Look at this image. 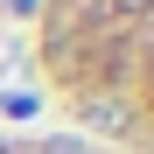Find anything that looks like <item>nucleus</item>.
Listing matches in <instances>:
<instances>
[{"mask_svg": "<svg viewBox=\"0 0 154 154\" xmlns=\"http://www.w3.org/2000/svg\"><path fill=\"white\" fill-rule=\"evenodd\" d=\"M91 126H105V133H119V126H126V112H119L112 98H105V105H91Z\"/></svg>", "mask_w": 154, "mask_h": 154, "instance_id": "1", "label": "nucleus"}, {"mask_svg": "<svg viewBox=\"0 0 154 154\" xmlns=\"http://www.w3.org/2000/svg\"><path fill=\"white\" fill-rule=\"evenodd\" d=\"M0 112H7V119H28V112H35V98H28V91H14V98H0Z\"/></svg>", "mask_w": 154, "mask_h": 154, "instance_id": "2", "label": "nucleus"}, {"mask_svg": "<svg viewBox=\"0 0 154 154\" xmlns=\"http://www.w3.org/2000/svg\"><path fill=\"white\" fill-rule=\"evenodd\" d=\"M42 154H91V147H84V140H70V133H56V140H49Z\"/></svg>", "mask_w": 154, "mask_h": 154, "instance_id": "3", "label": "nucleus"}, {"mask_svg": "<svg viewBox=\"0 0 154 154\" xmlns=\"http://www.w3.org/2000/svg\"><path fill=\"white\" fill-rule=\"evenodd\" d=\"M7 7H14V14H35V7H42V0H7Z\"/></svg>", "mask_w": 154, "mask_h": 154, "instance_id": "4", "label": "nucleus"}]
</instances>
